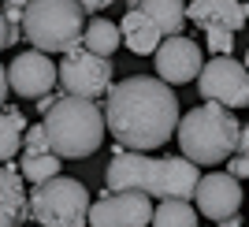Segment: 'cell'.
I'll return each instance as SVG.
<instances>
[{
    "label": "cell",
    "instance_id": "1",
    "mask_svg": "<svg viewBox=\"0 0 249 227\" xmlns=\"http://www.w3.org/2000/svg\"><path fill=\"white\" fill-rule=\"evenodd\" d=\"M104 127L123 149H160L178 127V97L164 78L130 75L108 90Z\"/></svg>",
    "mask_w": 249,
    "mask_h": 227
},
{
    "label": "cell",
    "instance_id": "2",
    "mask_svg": "<svg viewBox=\"0 0 249 227\" xmlns=\"http://www.w3.org/2000/svg\"><path fill=\"white\" fill-rule=\"evenodd\" d=\"M197 164L186 156H142L134 149H115L104 171L108 190H142L149 197H194L197 190Z\"/></svg>",
    "mask_w": 249,
    "mask_h": 227
},
{
    "label": "cell",
    "instance_id": "3",
    "mask_svg": "<svg viewBox=\"0 0 249 227\" xmlns=\"http://www.w3.org/2000/svg\"><path fill=\"white\" fill-rule=\"evenodd\" d=\"M41 127H45V138H49V149L60 160L93 156L104 142V112L97 108V101L74 97V93L52 101Z\"/></svg>",
    "mask_w": 249,
    "mask_h": 227
},
{
    "label": "cell",
    "instance_id": "4",
    "mask_svg": "<svg viewBox=\"0 0 249 227\" xmlns=\"http://www.w3.org/2000/svg\"><path fill=\"white\" fill-rule=\"evenodd\" d=\"M238 131H242V123L231 115V108H223L216 101H205L194 112L178 115V127H175L182 156L194 160V164H205V168L223 164L234 153Z\"/></svg>",
    "mask_w": 249,
    "mask_h": 227
},
{
    "label": "cell",
    "instance_id": "5",
    "mask_svg": "<svg viewBox=\"0 0 249 227\" xmlns=\"http://www.w3.org/2000/svg\"><path fill=\"white\" fill-rule=\"evenodd\" d=\"M86 11L78 0H26L22 11V41H30L41 52H67L82 45Z\"/></svg>",
    "mask_w": 249,
    "mask_h": 227
},
{
    "label": "cell",
    "instance_id": "6",
    "mask_svg": "<svg viewBox=\"0 0 249 227\" xmlns=\"http://www.w3.org/2000/svg\"><path fill=\"white\" fill-rule=\"evenodd\" d=\"M26 205H30V220L41 227H82L89 216V190L78 179L52 175L34 186V197Z\"/></svg>",
    "mask_w": 249,
    "mask_h": 227
},
{
    "label": "cell",
    "instance_id": "7",
    "mask_svg": "<svg viewBox=\"0 0 249 227\" xmlns=\"http://www.w3.org/2000/svg\"><path fill=\"white\" fill-rule=\"evenodd\" d=\"M56 82L74 97H104L112 90V56H93L89 49L74 45L63 52V63H56Z\"/></svg>",
    "mask_w": 249,
    "mask_h": 227
},
{
    "label": "cell",
    "instance_id": "8",
    "mask_svg": "<svg viewBox=\"0 0 249 227\" xmlns=\"http://www.w3.org/2000/svg\"><path fill=\"white\" fill-rule=\"evenodd\" d=\"M197 90L205 101H216L223 108H249V67L231 56H216L212 63H201Z\"/></svg>",
    "mask_w": 249,
    "mask_h": 227
},
{
    "label": "cell",
    "instance_id": "9",
    "mask_svg": "<svg viewBox=\"0 0 249 227\" xmlns=\"http://www.w3.org/2000/svg\"><path fill=\"white\" fill-rule=\"evenodd\" d=\"M153 220L149 194L142 190H104L101 201H89V227H145Z\"/></svg>",
    "mask_w": 249,
    "mask_h": 227
},
{
    "label": "cell",
    "instance_id": "10",
    "mask_svg": "<svg viewBox=\"0 0 249 227\" xmlns=\"http://www.w3.org/2000/svg\"><path fill=\"white\" fill-rule=\"evenodd\" d=\"M153 60H156V78H164L167 86H182V82L197 78L205 56H201V45L194 38L171 34V38H164V41L156 45Z\"/></svg>",
    "mask_w": 249,
    "mask_h": 227
},
{
    "label": "cell",
    "instance_id": "11",
    "mask_svg": "<svg viewBox=\"0 0 249 227\" xmlns=\"http://www.w3.org/2000/svg\"><path fill=\"white\" fill-rule=\"evenodd\" d=\"M8 86L19 97H45L52 93L56 86V63L49 60V52L41 49H30V52H19L15 60L8 63Z\"/></svg>",
    "mask_w": 249,
    "mask_h": 227
},
{
    "label": "cell",
    "instance_id": "12",
    "mask_svg": "<svg viewBox=\"0 0 249 227\" xmlns=\"http://www.w3.org/2000/svg\"><path fill=\"white\" fill-rule=\"evenodd\" d=\"M194 197H197V212L208 220H227L238 212L242 205V186L234 175H227V171H208V175L197 179V190H194Z\"/></svg>",
    "mask_w": 249,
    "mask_h": 227
},
{
    "label": "cell",
    "instance_id": "13",
    "mask_svg": "<svg viewBox=\"0 0 249 227\" xmlns=\"http://www.w3.org/2000/svg\"><path fill=\"white\" fill-rule=\"evenodd\" d=\"M186 19L205 26V30L208 26H223V30L238 34L242 26H246L249 11L238 0H194V4H186Z\"/></svg>",
    "mask_w": 249,
    "mask_h": 227
},
{
    "label": "cell",
    "instance_id": "14",
    "mask_svg": "<svg viewBox=\"0 0 249 227\" xmlns=\"http://www.w3.org/2000/svg\"><path fill=\"white\" fill-rule=\"evenodd\" d=\"M119 38H123V45L134 52V56H153L156 45L164 41V34L153 26V19H149L145 11H138V8H130L123 15V22H119Z\"/></svg>",
    "mask_w": 249,
    "mask_h": 227
},
{
    "label": "cell",
    "instance_id": "15",
    "mask_svg": "<svg viewBox=\"0 0 249 227\" xmlns=\"http://www.w3.org/2000/svg\"><path fill=\"white\" fill-rule=\"evenodd\" d=\"M26 216H30V205L19 186V171L0 168V227H22Z\"/></svg>",
    "mask_w": 249,
    "mask_h": 227
},
{
    "label": "cell",
    "instance_id": "16",
    "mask_svg": "<svg viewBox=\"0 0 249 227\" xmlns=\"http://www.w3.org/2000/svg\"><path fill=\"white\" fill-rule=\"evenodd\" d=\"M130 8L145 11L164 38L182 34V26H186V4L182 0H130Z\"/></svg>",
    "mask_w": 249,
    "mask_h": 227
},
{
    "label": "cell",
    "instance_id": "17",
    "mask_svg": "<svg viewBox=\"0 0 249 227\" xmlns=\"http://www.w3.org/2000/svg\"><path fill=\"white\" fill-rule=\"evenodd\" d=\"M123 45V38H119V22L112 19H89L82 30V49H89L93 56H112L115 49Z\"/></svg>",
    "mask_w": 249,
    "mask_h": 227
},
{
    "label": "cell",
    "instance_id": "18",
    "mask_svg": "<svg viewBox=\"0 0 249 227\" xmlns=\"http://www.w3.org/2000/svg\"><path fill=\"white\" fill-rule=\"evenodd\" d=\"M19 171L26 183H45V179L60 175V156L52 153V149H22L19 156Z\"/></svg>",
    "mask_w": 249,
    "mask_h": 227
},
{
    "label": "cell",
    "instance_id": "19",
    "mask_svg": "<svg viewBox=\"0 0 249 227\" xmlns=\"http://www.w3.org/2000/svg\"><path fill=\"white\" fill-rule=\"evenodd\" d=\"M153 227H197V208L186 197H164L160 208H153Z\"/></svg>",
    "mask_w": 249,
    "mask_h": 227
},
{
    "label": "cell",
    "instance_id": "20",
    "mask_svg": "<svg viewBox=\"0 0 249 227\" xmlns=\"http://www.w3.org/2000/svg\"><path fill=\"white\" fill-rule=\"evenodd\" d=\"M22 131H26V115L19 108H0V160H11L19 153Z\"/></svg>",
    "mask_w": 249,
    "mask_h": 227
},
{
    "label": "cell",
    "instance_id": "21",
    "mask_svg": "<svg viewBox=\"0 0 249 227\" xmlns=\"http://www.w3.org/2000/svg\"><path fill=\"white\" fill-rule=\"evenodd\" d=\"M205 41L216 56H231V49H234V38H231V30H223V26H208Z\"/></svg>",
    "mask_w": 249,
    "mask_h": 227
},
{
    "label": "cell",
    "instance_id": "22",
    "mask_svg": "<svg viewBox=\"0 0 249 227\" xmlns=\"http://www.w3.org/2000/svg\"><path fill=\"white\" fill-rule=\"evenodd\" d=\"M22 149H49V138H45V127H26L22 131Z\"/></svg>",
    "mask_w": 249,
    "mask_h": 227
},
{
    "label": "cell",
    "instance_id": "23",
    "mask_svg": "<svg viewBox=\"0 0 249 227\" xmlns=\"http://www.w3.org/2000/svg\"><path fill=\"white\" fill-rule=\"evenodd\" d=\"M227 175H234V179H249V153H231Z\"/></svg>",
    "mask_w": 249,
    "mask_h": 227
},
{
    "label": "cell",
    "instance_id": "24",
    "mask_svg": "<svg viewBox=\"0 0 249 227\" xmlns=\"http://www.w3.org/2000/svg\"><path fill=\"white\" fill-rule=\"evenodd\" d=\"M4 4H8V8H4V19L19 26V22H22V11H26V0H4Z\"/></svg>",
    "mask_w": 249,
    "mask_h": 227
},
{
    "label": "cell",
    "instance_id": "25",
    "mask_svg": "<svg viewBox=\"0 0 249 227\" xmlns=\"http://www.w3.org/2000/svg\"><path fill=\"white\" fill-rule=\"evenodd\" d=\"M78 8H82V11H89V15H97V11L112 8V0H78Z\"/></svg>",
    "mask_w": 249,
    "mask_h": 227
},
{
    "label": "cell",
    "instance_id": "26",
    "mask_svg": "<svg viewBox=\"0 0 249 227\" xmlns=\"http://www.w3.org/2000/svg\"><path fill=\"white\" fill-rule=\"evenodd\" d=\"M8 90H11V86H8V67L0 63V104L8 101Z\"/></svg>",
    "mask_w": 249,
    "mask_h": 227
},
{
    "label": "cell",
    "instance_id": "27",
    "mask_svg": "<svg viewBox=\"0 0 249 227\" xmlns=\"http://www.w3.org/2000/svg\"><path fill=\"white\" fill-rule=\"evenodd\" d=\"M234 153H249V127L238 131V145H234Z\"/></svg>",
    "mask_w": 249,
    "mask_h": 227
},
{
    "label": "cell",
    "instance_id": "28",
    "mask_svg": "<svg viewBox=\"0 0 249 227\" xmlns=\"http://www.w3.org/2000/svg\"><path fill=\"white\" fill-rule=\"evenodd\" d=\"M52 101H56V97H52V93H45V97H37V112H49V108H52Z\"/></svg>",
    "mask_w": 249,
    "mask_h": 227
},
{
    "label": "cell",
    "instance_id": "29",
    "mask_svg": "<svg viewBox=\"0 0 249 227\" xmlns=\"http://www.w3.org/2000/svg\"><path fill=\"white\" fill-rule=\"evenodd\" d=\"M0 49H8V19H4V11H0Z\"/></svg>",
    "mask_w": 249,
    "mask_h": 227
},
{
    "label": "cell",
    "instance_id": "30",
    "mask_svg": "<svg viewBox=\"0 0 249 227\" xmlns=\"http://www.w3.org/2000/svg\"><path fill=\"white\" fill-rule=\"evenodd\" d=\"M219 224H223V227H242V220L238 216H227V220H219Z\"/></svg>",
    "mask_w": 249,
    "mask_h": 227
},
{
    "label": "cell",
    "instance_id": "31",
    "mask_svg": "<svg viewBox=\"0 0 249 227\" xmlns=\"http://www.w3.org/2000/svg\"><path fill=\"white\" fill-rule=\"evenodd\" d=\"M246 67H249V52H246Z\"/></svg>",
    "mask_w": 249,
    "mask_h": 227
},
{
    "label": "cell",
    "instance_id": "32",
    "mask_svg": "<svg viewBox=\"0 0 249 227\" xmlns=\"http://www.w3.org/2000/svg\"><path fill=\"white\" fill-rule=\"evenodd\" d=\"M246 11H249V8H246Z\"/></svg>",
    "mask_w": 249,
    "mask_h": 227
}]
</instances>
